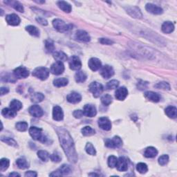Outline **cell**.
<instances>
[{
	"mask_svg": "<svg viewBox=\"0 0 177 177\" xmlns=\"http://www.w3.org/2000/svg\"><path fill=\"white\" fill-rule=\"evenodd\" d=\"M50 159L53 162L59 163L61 161L62 158L57 153H53V154H51V155H50Z\"/></svg>",
	"mask_w": 177,
	"mask_h": 177,
	"instance_id": "cell-51",
	"label": "cell"
},
{
	"mask_svg": "<svg viewBox=\"0 0 177 177\" xmlns=\"http://www.w3.org/2000/svg\"><path fill=\"white\" fill-rule=\"evenodd\" d=\"M45 47H46L47 51L49 53H52L55 50L54 43H53V42L50 40H46V42H45Z\"/></svg>",
	"mask_w": 177,
	"mask_h": 177,
	"instance_id": "cell-46",
	"label": "cell"
},
{
	"mask_svg": "<svg viewBox=\"0 0 177 177\" xmlns=\"http://www.w3.org/2000/svg\"><path fill=\"white\" fill-rule=\"evenodd\" d=\"M100 42L102 44H105V45H111L114 44V42L109 40L108 38H100L99 40Z\"/></svg>",
	"mask_w": 177,
	"mask_h": 177,
	"instance_id": "cell-52",
	"label": "cell"
},
{
	"mask_svg": "<svg viewBox=\"0 0 177 177\" xmlns=\"http://www.w3.org/2000/svg\"><path fill=\"white\" fill-rule=\"evenodd\" d=\"M88 65L93 71H96L102 67V63H101L99 59L96 58H92L89 60Z\"/></svg>",
	"mask_w": 177,
	"mask_h": 177,
	"instance_id": "cell-17",
	"label": "cell"
},
{
	"mask_svg": "<svg viewBox=\"0 0 177 177\" xmlns=\"http://www.w3.org/2000/svg\"><path fill=\"white\" fill-rule=\"evenodd\" d=\"M44 99V95L42 94V93H35L33 94L31 97H30V100H31L32 102L38 103H40Z\"/></svg>",
	"mask_w": 177,
	"mask_h": 177,
	"instance_id": "cell-35",
	"label": "cell"
},
{
	"mask_svg": "<svg viewBox=\"0 0 177 177\" xmlns=\"http://www.w3.org/2000/svg\"><path fill=\"white\" fill-rule=\"evenodd\" d=\"M85 150L86 151V153L89 154V155L91 156H95L96 154V151H95V149L94 147L91 143H86V145L85 146Z\"/></svg>",
	"mask_w": 177,
	"mask_h": 177,
	"instance_id": "cell-43",
	"label": "cell"
},
{
	"mask_svg": "<svg viewBox=\"0 0 177 177\" xmlns=\"http://www.w3.org/2000/svg\"><path fill=\"white\" fill-rule=\"evenodd\" d=\"M89 90L91 91L95 98H98L103 94V86L98 82H93L89 86Z\"/></svg>",
	"mask_w": 177,
	"mask_h": 177,
	"instance_id": "cell-5",
	"label": "cell"
},
{
	"mask_svg": "<svg viewBox=\"0 0 177 177\" xmlns=\"http://www.w3.org/2000/svg\"><path fill=\"white\" fill-rule=\"evenodd\" d=\"M81 131H82L83 136H90L95 134V131L94 129L91 128V127H89V126H86V127H83Z\"/></svg>",
	"mask_w": 177,
	"mask_h": 177,
	"instance_id": "cell-37",
	"label": "cell"
},
{
	"mask_svg": "<svg viewBox=\"0 0 177 177\" xmlns=\"http://www.w3.org/2000/svg\"><path fill=\"white\" fill-rule=\"evenodd\" d=\"M112 100H113V98H112L111 95L109 94L104 95L101 98V102H102L103 105L105 106H108L110 105L112 103Z\"/></svg>",
	"mask_w": 177,
	"mask_h": 177,
	"instance_id": "cell-44",
	"label": "cell"
},
{
	"mask_svg": "<svg viewBox=\"0 0 177 177\" xmlns=\"http://www.w3.org/2000/svg\"><path fill=\"white\" fill-rule=\"evenodd\" d=\"M105 145L109 148H119L123 145V141L119 136H116L111 139H107Z\"/></svg>",
	"mask_w": 177,
	"mask_h": 177,
	"instance_id": "cell-6",
	"label": "cell"
},
{
	"mask_svg": "<svg viewBox=\"0 0 177 177\" xmlns=\"http://www.w3.org/2000/svg\"><path fill=\"white\" fill-rule=\"evenodd\" d=\"M154 87L156 88V89H163V90H170V85L166 82H161L157 83L156 85H154Z\"/></svg>",
	"mask_w": 177,
	"mask_h": 177,
	"instance_id": "cell-47",
	"label": "cell"
},
{
	"mask_svg": "<svg viewBox=\"0 0 177 177\" xmlns=\"http://www.w3.org/2000/svg\"><path fill=\"white\" fill-rule=\"evenodd\" d=\"M26 30L29 33L30 35L35 36V37H39L40 36V30L37 27L34 26H28L26 27Z\"/></svg>",
	"mask_w": 177,
	"mask_h": 177,
	"instance_id": "cell-31",
	"label": "cell"
},
{
	"mask_svg": "<svg viewBox=\"0 0 177 177\" xmlns=\"http://www.w3.org/2000/svg\"><path fill=\"white\" fill-rule=\"evenodd\" d=\"M10 165V161L8 159H2L1 161H0V170L2 172H4V171L6 170L8 167H9Z\"/></svg>",
	"mask_w": 177,
	"mask_h": 177,
	"instance_id": "cell-39",
	"label": "cell"
},
{
	"mask_svg": "<svg viewBox=\"0 0 177 177\" xmlns=\"http://www.w3.org/2000/svg\"><path fill=\"white\" fill-rule=\"evenodd\" d=\"M75 38L78 40L84 42H88L91 40V38L87 32L83 30H79L75 33Z\"/></svg>",
	"mask_w": 177,
	"mask_h": 177,
	"instance_id": "cell-16",
	"label": "cell"
},
{
	"mask_svg": "<svg viewBox=\"0 0 177 177\" xmlns=\"http://www.w3.org/2000/svg\"><path fill=\"white\" fill-rule=\"evenodd\" d=\"M10 108L14 111H18L22 108V103L18 100H13L10 103Z\"/></svg>",
	"mask_w": 177,
	"mask_h": 177,
	"instance_id": "cell-32",
	"label": "cell"
},
{
	"mask_svg": "<svg viewBox=\"0 0 177 177\" xmlns=\"http://www.w3.org/2000/svg\"><path fill=\"white\" fill-rule=\"evenodd\" d=\"M6 21L10 26H18L20 24V18L16 14H10L6 17Z\"/></svg>",
	"mask_w": 177,
	"mask_h": 177,
	"instance_id": "cell-14",
	"label": "cell"
},
{
	"mask_svg": "<svg viewBox=\"0 0 177 177\" xmlns=\"http://www.w3.org/2000/svg\"><path fill=\"white\" fill-rule=\"evenodd\" d=\"M56 131L59 137L61 147H62L69 161L74 163H76L78 161V154L75 150L74 140L69 131L63 127H58L56 129Z\"/></svg>",
	"mask_w": 177,
	"mask_h": 177,
	"instance_id": "cell-1",
	"label": "cell"
},
{
	"mask_svg": "<svg viewBox=\"0 0 177 177\" xmlns=\"http://www.w3.org/2000/svg\"><path fill=\"white\" fill-rule=\"evenodd\" d=\"M50 71L51 72V74L56 75L62 74L64 71V65L62 62L56 61L53 63L50 66Z\"/></svg>",
	"mask_w": 177,
	"mask_h": 177,
	"instance_id": "cell-7",
	"label": "cell"
},
{
	"mask_svg": "<svg viewBox=\"0 0 177 177\" xmlns=\"http://www.w3.org/2000/svg\"><path fill=\"white\" fill-rule=\"evenodd\" d=\"M117 161H118V159L116 156H109L108 158V161H107L109 167L111 168L116 167V164H117Z\"/></svg>",
	"mask_w": 177,
	"mask_h": 177,
	"instance_id": "cell-49",
	"label": "cell"
},
{
	"mask_svg": "<svg viewBox=\"0 0 177 177\" xmlns=\"http://www.w3.org/2000/svg\"><path fill=\"white\" fill-rule=\"evenodd\" d=\"M162 31L165 33H171L175 30V25L172 22H165L161 27Z\"/></svg>",
	"mask_w": 177,
	"mask_h": 177,
	"instance_id": "cell-24",
	"label": "cell"
},
{
	"mask_svg": "<svg viewBox=\"0 0 177 177\" xmlns=\"http://www.w3.org/2000/svg\"><path fill=\"white\" fill-rule=\"evenodd\" d=\"M29 134L33 139L39 140L42 143H45L46 138L42 134V130L37 127H31L29 129Z\"/></svg>",
	"mask_w": 177,
	"mask_h": 177,
	"instance_id": "cell-2",
	"label": "cell"
},
{
	"mask_svg": "<svg viewBox=\"0 0 177 177\" xmlns=\"http://www.w3.org/2000/svg\"><path fill=\"white\" fill-rule=\"evenodd\" d=\"M2 114L6 119H13L17 115V111L13 110L10 108H4L2 109Z\"/></svg>",
	"mask_w": 177,
	"mask_h": 177,
	"instance_id": "cell-26",
	"label": "cell"
},
{
	"mask_svg": "<svg viewBox=\"0 0 177 177\" xmlns=\"http://www.w3.org/2000/svg\"><path fill=\"white\" fill-rule=\"evenodd\" d=\"M29 114L31 115L32 116L35 118H40L43 116L44 111L40 106L35 105L30 107L29 109Z\"/></svg>",
	"mask_w": 177,
	"mask_h": 177,
	"instance_id": "cell-15",
	"label": "cell"
},
{
	"mask_svg": "<svg viewBox=\"0 0 177 177\" xmlns=\"http://www.w3.org/2000/svg\"><path fill=\"white\" fill-rule=\"evenodd\" d=\"M36 20H37L39 22V23H40L42 25H44V26H46V25L48 24L47 21L44 18H36Z\"/></svg>",
	"mask_w": 177,
	"mask_h": 177,
	"instance_id": "cell-55",
	"label": "cell"
},
{
	"mask_svg": "<svg viewBox=\"0 0 177 177\" xmlns=\"http://www.w3.org/2000/svg\"><path fill=\"white\" fill-rule=\"evenodd\" d=\"M84 115V112L82 110H80V109H78V110H75L74 112V116L75 118V119H81L83 116Z\"/></svg>",
	"mask_w": 177,
	"mask_h": 177,
	"instance_id": "cell-53",
	"label": "cell"
},
{
	"mask_svg": "<svg viewBox=\"0 0 177 177\" xmlns=\"http://www.w3.org/2000/svg\"><path fill=\"white\" fill-rule=\"evenodd\" d=\"M145 8L149 13H152L154 15H161L163 13V10L162 8L153 4H147L145 6Z\"/></svg>",
	"mask_w": 177,
	"mask_h": 177,
	"instance_id": "cell-18",
	"label": "cell"
},
{
	"mask_svg": "<svg viewBox=\"0 0 177 177\" xmlns=\"http://www.w3.org/2000/svg\"><path fill=\"white\" fill-rule=\"evenodd\" d=\"M69 83L68 79H66L65 78H57L53 80V85L56 87H62V86H65Z\"/></svg>",
	"mask_w": 177,
	"mask_h": 177,
	"instance_id": "cell-29",
	"label": "cell"
},
{
	"mask_svg": "<svg viewBox=\"0 0 177 177\" xmlns=\"http://www.w3.org/2000/svg\"><path fill=\"white\" fill-rule=\"evenodd\" d=\"M57 4L58 6V7L60 8L62 10H63L64 12L67 13H71L72 8H71V4H69L68 2H64V1H60V2H58Z\"/></svg>",
	"mask_w": 177,
	"mask_h": 177,
	"instance_id": "cell-27",
	"label": "cell"
},
{
	"mask_svg": "<svg viewBox=\"0 0 177 177\" xmlns=\"http://www.w3.org/2000/svg\"><path fill=\"white\" fill-rule=\"evenodd\" d=\"M53 26L60 33L66 32L72 29V26L70 24H66L63 20L60 19H55L53 21Z\"/></svg>",
	"mask_w": 177,
	"mask_h": 177,
	"instance_id": "cell-4",
	"label": "cell"
},
{
	"mask_svg": "<svg viewBox=\"0 0 177 177\" xmlns=\"http://www.w3.org/2000/svg\"><path fill=\"white\" fill-rule=\"evenodd\" d=\"M64 118V113L60 107L55 106L53 109V120L60 121L62 120Z\"/></svg>",
	"mask_w": 177,
	"mask_h": 177,
	"instance_id": "cell-21",
	"label": "cell"
},
{
	"mask_svg": "<svg viewBox=\"0 0 177 177\" xmlns=\"http://www.w3.org/2000/svg\"><path fill=\"white\" fill-rule=\"evenodd\" d=\"M126 11L130 16L136 19H141L143 14L140 8L136 6H130L126 8Z\"/></svg>",
	"mask_w": 177,
	"mask_h": 177,
	"instance_id": "cell-12",
	"label": "cell"
},
{
	"mask_svg": "<svg viewBox=\"0 0 177 177\" xmlns=\"http://www.w3.org/2000/svg\"><path fill=\"white\" fill-rule=\"evenodd\" d=\"M136 170L140 174H145L148 171V167L144 163H139L136 165Z\"/></svg>",
	"mask_w": 177,
	"mask_h": 177,
	"instance_id": "cell-42",
	"label": "cell"
},
{
	"mask_svg": "<svg viewBox=\"0 0 177 177\" xmlns=\"http://www.w3.org/2000/svg\"><path fill=\"white\" fill-rule=\"evenodd\" d=\"M128 95V90L125 86H122L116 89L115 92V96L119 100H124Z\"/></svg>",
	"mask_w": 177,
	"mask_h": 177,
	"instance_id": "cell-19",
	"label": "cell"
},
{
	"mask_svg": "<svg viewBox=\"0 0 177 177\" xmlns=\"http://www.w3.org/2000/svg\"><path fill=\"white\" fill-rule=\"evenodd\" d=\"M38 176V174L34 171H29L25 173V176L26 177H36Z\"/></svg>",
	"mask_w": 177,
	"mask_h": 177,
	"instance_id": "cell-54",
	"label": "cell"
},
{
	"mask_svg": "<svg viewBox=\"0 0 177 177\" xmlns=\"http://www.w3.org/2000/svg\"><path fill=\"white\" fill-rule=\"evenodd\" d=\"M1 140L2 142L6 143L8 145L13 146V147H18V143H17V142L15 140H14L13 139H11V138L2 136L1 138Z\"/></svg>",
	"mask_w": 177,
	"mask_h": 177,
	"instance_id": "cell-41",
	"label": "cell"
},
{
	"mask_svg": "<svg viewBox=\"0 0 177 177\" xmlns=\"http://www.w3.org/2000/svg\"><path fill=\"white\" fill-rule=\"evenodd\" d=\"M84 115H85L87 117H94L97 114L96 108L93 105H86L84 107L83 109Z\"/></svg>",
	"mask_w": 177,
	"mask_h": 177,
	"instance_id": "cell-20",
	"label": "cell"
},
{
	"mask_svg": "<svg viewBox=\"0 0 177 177\" xmlns=\"http://www.w3.org/2000/svg\"><path fill=\"white\" fill-rule=\"evenodd\" d=\"M87 75L85 74V72L82 71H78L75 75V80L78 83L84 82L86 80Z\"/></svg>",
	"mask_w": 177,
	"mask_h": 177,
	"instance_id": "cell-30",
	"label": "cell"
},
{
	"mask_svg": "<svg viewBox=\"0 0 177 177\" xmlns=\"http://www.w3.org/2000/svg\"><path fill=\"white\" fill-rule=\"evenodd\" d=\"M98 125L102 130L105 131H109L111 129V123L106 117H102L98 119Z\"/></svg>",
	"mask_w": 177,
	"mask_h": 177,
	"instance_id": "cell-13",
	"label": "cell"
},
{
	"mask_svg": "<svg viewBox=\"0 0 177 177\" xmlns=\"http://www.w3.org/2000/svg\"><path fill=\"white\" fill-rule=\"evenodd\" d=\"M128 161L127 159L125 158V157L121 156L118 159L117 164H116V168L117 170L120 171V172H125L128 169Z\"/></svg>",
	"mask_w": 177,
	"mask_h": 177,
	"instance_id": "cell-11",
	"label": "cell"
},
{
	"mask_svg": "<svg viewBox=\"0 0 177 177\" xmlns=\"http://www.w3.org/2000/svg\"><path fill=\"white\" fill-rule=\"evenodd\" d=\"M13 74L19 79L26 78L29 75V71L24 66H19L13 71Z\"/></svg>",
	"mask_w": 177,
	"mask_h": 177,
	"instance_id": "cell-9",
	"label": "cell"
},
{
	"mask_svg": "<svg viewBox=\"0 0 177 177\" xmlns=\"http://www.w3.org/2000/svg\"><path fill=\"white\" fill-rule=\"evenodd\" d=\"M53 58H54L57 61H60V62L66 61L67 58H68L65 53L62 51L55 52L54 54H53Z\"/></svg>",
	"mask_w": 177,
	"mask_h": 177,
	"instance_id": "cell-36",
	"label": "cell"
},
{
	"mask_svg": "<svg viewBox=\"0 0 177 177\" xmlns=\"http://www.w3.org/2000/svg\"><path fill=\"white\" fill-rule=\"evenodd\" d=\"M89 176H100L99 175H97V174H95V173H91V174H89Z\"/></svg>",
	"mask_w": 177,
	"mask_h": 177,
	"instance_id": "cell-58",
	"label": "cell"
},
{
	"mask_svg": "<svg viewBox=\"0 0 177 177\" xmlns=\"http://www.w3.org/2000/svg\"><path fill=\"white\" fill-rule=\"evenodd\" d=\"M165 114L170 119H176L177 116V109L174 106H169L165 109Z\"/></svg>",
	"mask_w": 177,
	"mask_h": 177,
	"instance_id": "cell-28",
	"label": "cell"
},
{
	"mask_svg": "<svg viewBox=\"0 0 177 177\" xmlns=\"http://www.w3.org/2000/svg\"><path fill=\"white\" fill-rule=\"evenodd\" d=\"M49 70L46 67H37L33 71V75L41 80H45L49 78Z\"/></svg>",
	"mask_w": 177,
	"mask_h": 177,
	"instance_id": "cell-3",
	"label": "cell"
},
{
	"mask_svg": "<svg viewBox=\"0 0 177 177\" xmlns=\"http://www.w3.org/2000/svg\"><path fill=\"white\" fill-rule=\"evenodd\" d=\"M58 171L60 172L61 176L68 175L71 172V168L70 167V165L64 164L59 168Z\"/></svg>",
	"mask_w": 177,
	"mask_h": 177,
	"instance_id": "cell-33",
	"label": "cell"
},
{
	"mask_svg": "<svg viewBox=\"0 0 177 177\" xmlns=\"http://www.w3.org/2000/svg\"><path fill=\"white\" fill-rule=\"evenodd\" d=\"M100 69V74L105 79H109L114 75V70L111 66L105 65Z\"/></svg>",
	"mask_w": 177,
	"mask_h": 177,
	"instance_id": "cell-10",
	"label": "cell"
},
{
	"mask_svg": "<svg viewBox=\"0 0 177 177\" xmlns=\"http://www.w3.org/2000/svg\"><path fill=\"white\" fill-rule=\"evenodd\" d=\"M16 129L19 131H25L28 130V123L26 122H18L15 125Z\"/></svg>",
	"mask_w": 177,
	"mask_h": 177,
	"instance_id": "cell-45",
	"label": "cell"
},
{
	"mask_svg": "<svg viewBox=\"0 0 177 177\" xmlns=\"http://www.w3.org/2000/svg\"><path fill=\"white\" fill-rule=\"evenodd\" d=\"M66 100L68 102L72 104H76L80 103L82 100V96L77 92H71L66 96Z\"/></svg>",
	"mask_w": 177,
	"mask_h": 177,
	"instance_id": "cell-22",
	"label": "cell"
},
{
	"mask_svg": "<svg viewBox=\"0 0 177 177\" xmlns=\"http://www.w3.org/2000/svg\"><path fill=\"white\" fill-rule=\"evenodd\" d=\"M119 86V82L116 80H111L110 82H109L107 84V89H117L118 86Z\"/></svg>",
	"mask_w": 177,
	"mask_h": 177,
	"instance_id": "cell-48",
	"label": "cell"
},
{
	"mask_svg": "<svg viewBox=\"0 0 177 177\" xmlns=\"http://www.w3.org/2000/svg\"><path fill=\"white\" fill-rule=\"evenodd\" d=\"M6 3H10L11 6L15 8L16 10L19 11V12H20V13L24 12V7L20 2H6Z\"/></svg>",
	"mask_w": 177,
	"mask_h": 177,
	"instance_id": "cell-40",
	"label": "cell"
},
{
	"mask_svg": "<svg viewBox=\"0 0 177 177\" xmlns=\"http://www.w3.org/2000/svg\"><path fill=\"white\" fill-rule=\"evenodd\" d=\"M16 164L18 165L19 169L24 170L29 167V163H28L27 161L24 158H19L16 161Z\"/></svg>",
	"mask_w": 177,
	"mask_h": 177,
	"instance_id": "cell-34",
	"label": "cell"
},
{
	"mask_svg": "<svg viewBox=\"0 0 177 177\" xmlns=\"http://www.w3.org/2000/svg\"><path fill=\"white\" fill-rule=\"evenodd\" d=\"M69 64L70 69L74 71H78L82 67V62H81L80 59L75 55H73L70 58Z\"/></svg>",
	"mask_w": 177,
	"mask_h": 177,
	"instance_id": "cell-8",
	"label": "cell"
},
{
	"mask_svg": "<svg viewBox=\"0 0 177 177\" xmlns=\"http://www.w3.org/2000/svg\"><path fill=\"white\" fill-rule=\"evenodd\" d=\"M145 98L154 103H158L161 100V96L157 93L153 91H146L145 93Z\"/></svg>",
	"mask_w": 177,
	"mask_h": 177,
	"instance_id": "cell-23",
	"label": "cell"
},
{
	"mask_svg": "<svg viewBox=\"0 0 177 177\" xmlns=\"http://www.w3.org/2000/svg\"><path fill=\"white\" fill-rule=\"evenodd\" d=\"M168 161H169V156H168L167 154H163V155L160 156L159 159V163L162 165V166L166 165Z\"/></svg>",
	"mask_w": 177,
	"mask_h": 177,
	"instance_id": "cell-50",
	"label": "cell"
},
{
	"mask_svg": "<svg viewBox=\"0 0 177 177\" xmlns=\"http://www.w3.org/2000/svg\"><path fill=\"white\" fill-rule=\"evenodd\" d=\"M38 156L42 161L46 162L50 159V154L46 151L40 150L38 151Z\"/></svg>",
	"mask_w": 177,
	"mask_h": 177,
	"instance_id": "cell-38",
	"label": "cell"
},
{
	"mask_svg": "<svg viewBox=\"0 0 177 177\" xmlns=\"http://www.w3.org/2000/svg\"><path fill=\"white\" fill-rule=\"evenodd\" d=\"M9 176H20V175H19V174L17 172H12L9 174Z\"/></svg>",
	"mask_w": 177,
	"mask_h": 177,
	"instance_id": "cell-57",
	"label": "cell"
},
{
	"mask_svg": "<svg viewBox=\"0 0 177 177\" xmlns=\"http://www.w3.org/2000/svg\"><path fill=\"white\" fill-rule=\"evenodd\" d=\"M158 154V151L154 147H148L145 149L144 156L146 158H154Z\"/></svg>",
	"mask_w": 177,
	"mask_h": 177,
	"instance_id": "cell-25",
	"label": "cell"
},
{
	"mask_svg": "<svg viewBox=\"0 0 177 177\" xmlns=\"http://www.w3.org/2000/svg\"><path fill=\"white\" fill-rule=\"evenodd\" d=\"M8 92H9V89H8V87H4V86H3V87H2L1 89H0L1 95H4L5 94H7Z\"/></svg>",
	"mask_w": 177,
	"mask_h": 177,
	"instance_id": "cell-56",
	"label": "cell"
}]
</instances>
